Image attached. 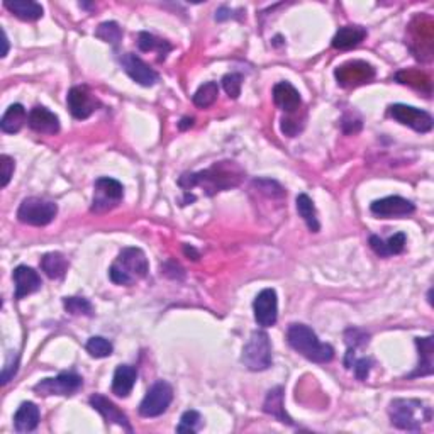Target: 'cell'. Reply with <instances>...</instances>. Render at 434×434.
Returning <instances> with one entry per match:
<instances>
[{
    "mask_svg": "<svg viewBox=\"0 0 434 434\" xmlns=\"http://www.w3.org/2000/svg\"><path fill=\"white\" fill-rule=\"evenodd\" d=\"M345 341L348 345V350L356 351L358 348H365L368 345V341H370V334L363 329L350 328V329H346V333H345Z\"/></svg>",
    "mask_w": 434,
    "mask_h": 434,
    "instance_id": "35",
    "label": "cell"
},
{
    "mask_svg": "<svg viewBox=\"0 0 434 434\" xmlns=\"http://www.w3.org/2000/svg\"><path fill=\"white\" fill-rule=\"evenodd\" d=\"M81 385H84V378L80 375L72 372H64L53 378L41 380L40 384L34 385V392L45 395V397H48V395H73L79 392Z\"/></svg>",
    "mask_w": 434,
    "mask_h": 434,
    "instance_id": "9",
    "label": "cell"
},
{
    "mask_svg": "<svg viewBox=\"0 0 434 434\" xmlns=\"http://www.w3.org/2000/svg\"><path fill=\"white\" fill-rule=\"evenodd\" d=\"M41 412L34 402H23L14 414V429L17 433H33L40 426Z\"/></svg>",
    "mask_w": 434,
    "mask_h": 434,
    "instance_id": "20",
    "label": "cell"
},
{
    "mask_svg": "<svg viewBox=\"0 0 434 434\" xmlns=\"http://www.w3.org/2000/svg\"><path fill=\"white\" fill-rule=\"evenodd\" d=\"M124 197V187L115 178L102 177L93 183V200L90 210L96 214L109 212L121 204Z\"/></svg>",
    "mask_w": 434,
    "mask_h": 434,
    "instance_id": "7",
    "label": "cell"
},
{
    "mask_svg": "<svg viewBox=\"0 0 434 434\" xmlns=\"http://www.w3.org/2000/svg\"><path fill=\"white\" fill-rule=\"evenodd\" d=\"M173 401V389L169 382L158 380L156 384L149 387L144 399L139 404V414L143 418H158L163 412L169 411L170 404Z\"/></svg>",
    "mask_w": 434,
    "mask_h": 434,
    "instance_id": "8",
    "label": "cell"
},
{
    "mask_svg": "<svg viewBox=\"0 0 434 434\" xmlns=\"http://www.w3.org/2000/svg\"><path fill=\"white\" fill-rule=\"evenodd\" d=\"M12 277H14V285H16L14 295L17 300L34 294V292L40 290L42 285L40 273H38L34 268H31V266H25V265L17 266Z\"/></svg>",
    "mask_w": 434,
    "mask_h": 434,
    "instance_id": "18",
    "label": "cell"
},
{
    "mask_svg": "<svg viewBox=\"0 0 434 434\" xmlns=\"http://www.w3.org/2000/svg\"><path fill=\"white\" fill-rule=\"evenodd\" d=\"M389 114L392 115L397 122L404 124V126L414 129L418 132H429L433 129V118L426 110L416 109V107L406 105V104H394L389 107Z\"/></svg>",
    "mask_w": 434,
    "mask_h": 434,
    "instance_id": "10",
    "label": "cell"
},
{
    "mask_svg": "<svg viewBox=\"0 0 434 434\" xmlns=\"http://www.w3.org/2000/svg\"><path fill=\"white\" fill-rule=\"evenodd\" d=\"M341 127H343V131L346 132V135H351V132H358L360 129H362V121H360V119H351V118H348V115H345V118H343V122H341Z\"/></svg>",
    "mask_w": 434,
    "mask_h": 434,
    "instance_id": "43",
    "label": "cell"
},
{
    "mask_svg": "<svg viewBox=\"0 0 434 434\" xmlns=\"http://www.w3.org/2000/svg\"><path fill=\"white\" fill-rule=\"evenodd\" d=\"M375 76V70L372 64L365 62H350L341 64L336 70L338 84L343 87H351V85H360L370 81Z\"/></svg>",
    "mask_w": 434,
    "mask_h": 434,
    "instance_id": "15",
    "label": "cell"
},
{
    "mask_svg": "<svg viewBox=\"0 0 434 434\" xmlns=\"http://www.w3.org/2000/svg\"><path fill=\"white\" fill-rule=\"evenodd\" d=\"M58 214V205L42 197H28L17 210V219L28 226H48Z\"/></svg>",
    "mask_w": 434,
    "mask_h": 434,
    "instance_id": "6",
    "label": "cell"
},
{
    "mask_svg": "<svg viewBox=\"0 0 434 434\" xmlns=\"http://www.w3.org/2000/svg\"><path fill=\"white\" fill-rule=\"evenodd\" d=\"M302 124H297V121H295V119H292V118H283L282 119V132L285 136H290V137H294V136H297L300 131H302Z\"/></svg>",
    "mask_w": 434,
    "mask_h": 434,
    "instance_id": "41",
    "label": "cell"
},
{
    "mask_svg": "<svg viewBox=\"0 0 434 434\" xmlns=\"http://www.w3.org/2000/svg\"><path fill=\"white\" fill-rule=\"evenodd\" d=\"M17 368H19V355H12L11 358L7 360L6 367L2 368V377H0V380H2V385H7L8 382L14 378V375L17 373Z\"/></svg>",
    "mask_w": 434,
    "mask_h": 434,
    "instance_id": "40",
    "label": "cell"
},
{
    "mask_svg": "<svg viewBox=\"0 0 434 434\" xmlns=\"http://www.w3.org/2000/svg\"><path fill=\"white\" fill-rule=\"evenodd\" d=\"M367 38V29L362 25H343L333 38V48L334 50H351L362 42Z\"/></svg>",
    "mask_w": 434,
    "mask_h": 434,
    "instance_id": "22",
    "label": "cell"
},
{
    "mask_svg": "<svg viewBox=\"0 0 434 434\" xmlns=\"http://www.w3.org/2000/svg\"><path fill=\"white\" fill-rule=\"evenodd\" d=\"M183 253H185L187 256H192V260H195V261L199 260V253H197L192 246H188V244H185V246H183Z\"/></svg>",
    "mask_w": 434,
    "mask_h": 434,
    "instance_id": "46",
    "label": "cell"
},
{
    "mask_svg": "<svg viewBox=\"0 0 434 434\" xmlns=\"http://www.w3.org/2000/svg\"><path fill=\"white\" fill-rule=\"evenodd\" d=\"M384 249H385V258L392 255H401L404 249H406V234L404 233L394 234L392 238L384 241Z\"/></svg>",
    "mask_w": 434,
    "mask_h": 434,
    "instance_id": "38",
    "label": "cell"
},
{
    "mask_svg": "<svg viewBox=\"0 0 434 434\" xmlns=\"http://www.w3.org/2000/svg\"><path fill=\"white\" fill-rule=\"evenodd\" d=\"M149 263L144 251L139 248H124L110 265L109 277L115 285H132L148 275Z\"/></svg>",
    "mask_w": 434,
    "mask_h": 434,
    "instance_id": "4",
    "label": "cell"
},
{
    "mask_svg": "<svg viewBox=\"0 0 434 434\" xmlns=\"http://www.w3.org/2000/svg\"><path fill=\"white\" fill-rule=\"evenodd\" d=\"M416 345L419 350V365L418 370L412 372L409 378L414 377H429L434 372V338H418Z\"/></svg>",
    "mask_w": 434,
    "mask_h": 434,
    "instance_id": "21",
    "label": "cell"
},
{
    "mask_svg": "<svg viewBox=\"0 0 434 434\" xmlns=\"http://www.w3.org/2000/svg\"><path fill=\"white\" fill-rule=\"evenodd\" d=\"M241 362L251 372H263L272 367V345L265 331H253L243 348Z\"/></svg>",
    "mask_w": 434,
    "mask_h": 434,
    "instance_id": "5",
    "label": "cell"
},
{
    "mask_svg": "<svg viewBox=\"0 0 434 434\" xmlns=\"http://www.w3.org/2000/svg\"><path fill=\"white\" fill-rule=\"evenodd\" d=\"M253 187L258 188V192L263 193V195L270 197V199H283L285 197V190L278 182L270 178H260L253 182Z\"/></svg>",
    "mask_w": 434,
    "mask_h": 434,
    "instance_id": "34",
    "label": "cell"
},
{
    "mask_svg": "<svg viewBox=\"0 0 434 434\" xmlns=\"http://www.w3.org/2000/svg\"><path fill=\"white\" fill-rule=\"evenodd\" d=\"M273 102L275 105L280 107L283 113L294 114L297 113L302 105L299 90L290 84V81H278L273 87Z\"/></svg>",
    "mask_w": 434,
    "mask_h": 434,
    "instance_id": "19",
    "label": "cell"
},
{
    "mask_svg": "<svg viewBox=\"0 0 434 434\" xmlns=\"http://www.w3.org/2000/svg\"><path fill=\"white\" fill-rule=\"evenodd\" d=\"M67 104L73 118L79 119V121H84V119H88L90 115L96 113L98 105H101V102L90 92L88 87L79 85V87H73L70 92H68Z\"/></svg>",
    "mask_w": 434,
    "mask_h": 434,
    "instance_id": "11",
    "label": "cell"
},
{
    "mask_svg": "<svg viewBox=\"0 0 434 434\" xmlns=\"http://www.w3.org/2000/svg\"><path fill=\"white\" fill-rule=\"evenodd\" d=\"M389 418L394 428L419 433L433 421V409L419 399H394L389 406Z\"/></svg>",
    "mask_w": 434,
    "mask_h": 434,
    "instance_id": "2",
    "label": "cell"
},
{
    "mask_svg": "<svg viewBox=\"0 0 434 434\" xmlns=\"http://www.w3.org/2000/svg\"><path fill=\"white\" fill-rule=\"evenodd\" d=\"M90 406H92L97 412H101L102 418H104L107 423L118 424V426L126 429L127 433H132V426H131V423H129L127 416L124 414V412L119 409V407L115 406L113 401H109V399L104 397V395H101V394L92 395V397H90Z\"/></svg>",
    "mask_w": 434,
    "mask_h": 434,
    "instance_id": "16",
    "label": "cell"
},
{
    "mask_svg": "<svg viewBox=\"0 0 434 434\" xmlns=\"http://www.w3.org/2000/svg\"><path fill=\"white\" fill-rule=\"evenodd\" d=\"M222 87H224L226 93L231 98H238L241 96L243 76L239 73H227L224 79H222Z\"/></svg>",
    "mask_w": 434,
    "mask_h": 434,
    "instance_id": "37",
    "label": "cell"
},
{
    "mask_svg": "<svg viewBox=\"0 0 434 434\" xmlns=\"http://www.w3.org/2000/svg\"><path fill=\"white\" fill-rule=\"evenodd\" d=\"M231 17H234V14H233V11L227 7H221L216 12V21H226V19H231Z\"/></svg>",
    "mask_w": 434,
    "mask_h": 434,
    "instance_id": "44",
    "label": "cell"
},
{
    "mask_svg": "<svg viewBox=\"0 0 434 434\" xmlns=\"http://www.w3.org/2000/svg\"><path fill=\"white\" fill-rule=\"evenodd\" d=\"M119 62H121L124 72H126L136 84L143 85V87H153L158 81V73L154 72L148 63H144L143 59L137 58L136 55H122V57L119 58Z\"/></svg>",
    "mask_w": 434,
    "mask_h": 434,
    "instance_id": "14",
    "label": "cell"
},
{
    "mask_svg": "<svg viewBox=\"0 0 434 434\" xmlns=\"http://www.w3.org/2000/svg\"><path fill=\"white\" fill-rule=\"evenodd\" d=\"M41 270L45 272V275L51 280H58V278H63L64 273L68 272V260L64 258L62 253L53 251V253H46L45 256L41 258Z\"/></svg>",
    "mask_w": 434,
    "mask_h": 434,
    "instance_id": "27",
    "label": "cell"
},
{
    "mask_svg": "<svg viewBox=\"0 0 434 434\" xmlns=\"http://www.w3.org/2000/svg\"><path fill=\"white\" fill-rule=\"evenodd\" d=\"M217 96H219V85L216 81H207V84L200 85L199 90L193 93L192 102L193 105L199 107V109H209V107L217 101Z\"/></svg>",
    "mask_w": 434,
    "mask_h": 434,
    "instance_id": "30",
    "label": "cell"
},
{
    "mask_svg": "<svg viewBox=\"0 0 434 434\" xmlns=\"http://www.w3.org/2000/svg\"><path fill=\"white\" fill-rule=\"evenodd\" d=\"M372 214L382 219H394V217H407L414 212L416 207L411 200L404 199L399 195H390L385 199H378L370 205Z\"/></svg>",
    "mask_w": 434,
    "mask_h": 434,
    "instance_id": "13",
    "label": "cell"
},
{
    "mask_svg": "<svg viewBox=\"0 0 434 434\" xmlns=\"http://www.w3.org/2000/svg\"><path fill=\"white\" fill-rule=\"evenodd\" d=\"M25 122H28V113H25L24 105L12 104L6 110V114L2 115L0 129L7 132V135H16V132H19L24 127Z\"/></svg>",
    "mask_w": 434,
    "mask_h": 434,
    "instance_id": "26",
    "label": "cell"
},
{
    "mask_svg": "<svg viewBox=\"0 0 434 434\" xmlns=\"http://www.w3.org/2000/svg\"><path fill=\"white\" fill-rule=\"evenodd\" d=\"M263 411L266 414L273 416L275 419H278L283 424H289V426H294V421H292L289 416H287L285 407H283V389L282 387H275V389L270 390L266 394V399L263 402Z\"/></svg>",
    "mask_w": 434,
    "mask_h": 434,
    "instance_id": "25",
    "label": "cell"
},
{
    "mask_svg": "<svg viewBox=\"0 0 434 434\" xmlns=\"http://www.w3.org/2000/svg\"><path fill=\"white\" fill-rule=\"evenodd\" d=\"M87 351L93 358H107V356L113 355L114 346L109 339L102 336H93L87 341Z\"/></svg>",
    "mask_w": 434,
    "mask_h": 434,
    "instance_id": "32",
    "label": "cell"
},
{
    "mask_svg": "<svg viewBox=\"0 0 434 434\" xmlns=\"http://www.w3.org/2000/svg\"><path fill=\"white\" fill-rule=\"evenodd\" d=\"M295 204H297L299 216L304 219V222H306L309 229H311L312 233H319L321 224H319V219H317L316 207H314V202L311 197H309L307 193H299Z\"/></svg>",
    "mask_w": 434,
    "mask_h": 434,
    "instance_id": "29",
    "label": "cell"
},
{
    "mask_svg": "<svg viewBox=\"0 0 434 434\" xmlns=\"http://www.w3.org/2000/svg\"><path fill=\"white\" fill-rule=\"evenodd\" d=\"M202 426V416L197 411H187L183 412L182 419H180V424L177 428V433H188L193 434L197 433Z\"/></svg>",
    "mask_w": 434,
    "mask_h": 434,
    "instance_id": "36",
    "label": "cell"
},
{
    "mask_svg": "<svg viewBox=\"0 0 434 434\" xmlns=\"http://www.w3.org/2000/svg\"><path fill=\"white\" fill-rule=\"evenodd\" d=\"M0 169H2V182H0V187L6 188L8 182H11L12 175H14L16 161L12 160L11 156H7V154H2V156H0Z\"/></svg>",
    "mask_w": 434,
    "mask_h": 434,
    "instance_id": "39",
    "label": "cell"
},
{
    "mask_svg": "<svg viewBox=\"0 0 434 434\" xmlns=\"http://www.w3.org/2000/svg\"><path fill=\"white\" fill-rule=\"evenodd\" d=\"M96 36L104 42L118 45V42L122 40V29L119 28V24L114 23V21H110V23H102L97 28Z\"/></svg>",
    "mask_w": 434,
    "mask_h": 434,
    "instance_id": "33",
    "label": "cell"
},
{
    "mask_svg": "<svg viewBox=\"0 0 434 434\" xmlns=\"http://www.w3.org/2000/svg\"><path fill=\"white\" fill-rule=\"evenodd\" d=\"M137 378V370L131 365H119L114 372L113 378V394L118 397L126 399L132 392Z\"/></svg>",
    "mask_w": 434,
    "mask_h": 434,
    "instance_id": "23",
    "label": "cell"
},
{
    "mask_svg": "<svg viewBox=\"0 0 434 434\" xmlns=\"http://www.w3.org/2000/svg\"><path fill=\"white\" fill-rule=\"evenodd\" d=\"M6 8L14 14L17 19L25 21V23H33L42 17V7L33 0H7L4 2Z\"/></svg>",
    "mask_w": 434,
    "mask_h": 434,
    "instance_id": "24",
    "label": "cell"
},
{
    "mask_svg": "<svg viewBox=\"0 0 434 434\" xmlns=\"http://www.w3.org/2000/svg\"><path fill=\"white\" fill-rule=\"evenodd\" d=\"M137 48L144 53H149V51H156L158 57H160V62L166 58V55L173 50V46L170 45L169 41L161 40V38H156L152 33H139L137 36Z\"/></svg>",
    "mask_w": 434,
    "mask_h": 434,
    "instance_id": "28",
    "label": "cell"
},
{
    "mask_svg": "<svg viewBox=\"0 0 434 434\" xmlns=\"http://www.w3.org/2000/svg\"><path fill=\"white\" fill-rule=\"evenodd\" d=\"M192 126H193V118H183L178 124V129H180V131H185V129L192 127Z\"/></svg>",
    "mask_w": 434,
    "mask_h": 434,
    "instance_id": "45",
    "label": "cell"
},
{
    "mask_svg": "<svg viewBox=\"0 0 434 434\" xmlns=\"http://www.w3.org/2000/svg\"><path fill=\"white\" fill-rule=\"evenodd\" d=\"M28 126L34 132L53 136L59 132V119L57 114L51 113L45 105H36L28 115Z\"/></svg>",
    "mask_w": 434,
    "mask_h": 434,
    "instance_id": "17",
    "label": "cell"
},
{
    "mask_svg": "<svg viewBox=\"0 0 434 434\" xmlns=\"http://www.w3.org/2000/svg\"><path fill=\"white\" fill-rule=\"evenodd\" d=\"M2 45H4V50H2V55H0V57L6 58L7 53H8V40H7V34H6V31H4V29H2Z\"/></svg>",
    "mask_w": 434,
    "mask_h": 434,
    "instance_id": "47",
    "label": "cell"
},
{
    "mask_svg": "<svg viewBox=\"0 0 434 434\" xmlns=\"http://www.w3.org/2000/svg\"><path fill=\"white\" fill-rule=\"evenodd\" d=\"M63 306L72 316H93V306L84 297H64Z\"/></svg>",
    "mask_w": 434,
    "mask_h": 434,
    "instance_id": "31",
    "label": "cell"
},
{
    "mask_svg": "<svg viewBox=\"0 0 434 434\" xmlns=\"http://www.w3.org/2000/svg\"><path fill=\"white\" fill-rule=\"evenodd\" d=\"M353 367H355L356 378H358V380H365V378L368 377V373H370L372 360L370 358H360L353 363Z\"/></svg>",
    "mask_w": 434,
    "mask_h": 434,
    "instance_id": "42",
    "label": "cell"
},
{
    "mask_svg": "<svg viewBox=\"0 0 434 434\" xmlns=\"http://www.w3.org/2000/svg\"><path fill=\"white\" fill-rule=\"evenodd\" d=\"M244 178V170L234 161H219L204 171L197 173H183L178 178V185L188 195L193 188H202L205 195L212 197L217 192L229 190L238 187Z\"/></svg>",
    "mask_w": 434,
    "mask_h": 434,
    "instance_id": "1",
    "label": "cell"
},
{
    "mask_svg": "<svg viewBox=\"0 0 434 434\" xmlns=\"http://www.w3.org/2000/svg\"><path fill=\"white\" fill-rule=\"evenodd\" d=\"M255 321L261 328H272L278 319V297L273 289H265L256 295L253 302Z\"/></svg>",
    "mask_w": 434,
    "mask_h": 434,
    "instance_id": "12",
    "label": "cell"
},
{
    "mask_svg": "<svg viewBox=\"0 0 434 434\" xmlns=\"http://www.w3.org/2000/svg\"><path fill=\"white\" fill-rule=\"evenodd\" d=\"M287 341L309 362L326 365L334 358V348L328 343H321L317 334L306 324H290L287 329Z\"/></svg>",
    "mask_w": 434,
    "mask_h": 434,
    "instance_id": "3",
    "label": "cell"
}]
</instances>
